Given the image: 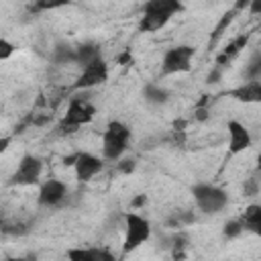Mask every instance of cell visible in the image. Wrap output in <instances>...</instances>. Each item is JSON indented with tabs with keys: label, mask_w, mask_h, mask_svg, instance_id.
<instances>
[{
	"label": "cell",
	"mask_w": 261,
	"mask_h": 261,
	"mask_svg": "<svg viewBox=\"0 0 261 261\" xmlns=\"http://www.w3.org/2000/svg\"><path fill=\"white\" fill-rule=\"evenodd\" d=\"M116 167H118V171L120 173H133L135 171V167H137V161L135 159H118L116 161Z\"/></svg>",
	"instance_id": "cell-24"
},
{
	"label": "cell",
	"mask_w": 261,
	"mask_h": 261,
	"mask_svg": "<svg viewBox=\"0 0 261 261\" xmlns=\"http://www.w3.org/2000/svg\"><path fill=\"white\" fill-rule=\"evenodd\" d=\"M96 116V106L88 100V98H80V96H73L69 98L67 102V108H65V114L59 122V128H65V133H73L75 128L92 122Z\"/></svg>",
	"instance_id": "cell-5"
},
{
	"label": "cell",
	"mask_w": 261,
	"mask_h": 261,
	"mask_svg": "<svg viewBox=\"0 0 261 261\" xmlns=\"http://www.w3.org/2000/svg\"><path fill=\"white\" fill-rule=\"evenodd\" d=\"M243 232H245V230H243V224H241L239 218H230V220H226L224 226H222V234H224V239H228V241L239 239Z\"/></svg>",
	"instance_id": "cell-19"
},
{
	"label": "cell",
	"mask_w": 261,
	"mask_h": 261,
	"mask_svg": "<svg viewBox=\"0 0 261 261\" xmlns=\"http://www.w3.org/2000/svg\"><path fill=\"white\" fill-rule=\"evenodd\" d=\"M100 57H102V49H100L98 43L86 41V43L75 45V65L84 67V65H88V63H92V61H96Z\"/></svg>",
	"instance_id": "cell-15"
},
{
	"label": "cell",
	"mask_w": 261,
	"mask_h": 261,
	"mask_svg": "<svg viewBox=\"0 0 261 261\" xmlns=\"http://www.w3.org/2000/svg\"><path fill=\"white\" fill-rule=\"evenodd\" d=\"M249 12L251 14H259V10H261V0H249Z\"/></svg>",
	"instance_id": "cell-25"
},
{
	"label": "cell",
	"mask_w": 261,
	"mask_h": 261,
	"mask_svg": "<svg viewBox=\"0 0 261 261\" xmlns=\"http://www.w3.org/2000/svg\"><path fill=\"white\" fill-rule=\"evenodd\" d=\"M41 173H43V159L33 153H27L20 157L8 184L10 186H35V184H39Z\"/></svg>",
	"instance_id": "cell-7"
},
{
	"label": "cell",
	"mask_w": 261,
	"mask_h": 261,
	"mask_svg": "<svg viewBox=\"0 0 261 261\" xmlns=\"http://www.w3.org/2000/svg\"><path fill=\"white\" fill-rule=\"evenodd\" d=\"M71 0H35V10L45 12V10H57L63 6H69Z\"/></svg>",
	"instance_id": "cell-20"
},
{
	"label": "cell",
	"mask_w": 261,
	"mask_h": 261,
	"mask_svg": "<svg viewBox=\"0 0 261 261\" xmlns=\"http://www.w3.org/2000/svg\"><path fill=\"white\" fill-rule=\"evenodd\" d=\"M196 55V49L192 45H173L165 49L161 57V75H175L186 73L192 69V59Z\"/></svg>",
	"instance_id": "cell-6"
},
{
	"label": "cell",
	"mask_w": 261,
	"mask_h": 261,
	"mask_svg": "<svg viewBox=\"0 0 261 261\" xmlns=\"http://www.w3.org/2000/svg\"><path fill=\"white\" fill-rule=\"evenodd\" d=\"M153 226L149 218L139 212H124V239H122V255L137 251L151 239Z\"/></svg>",
	"instance_id": "cell-4"
},
{
	"label": "cell",
	"mask_w": 261,
	"mask_h": 261,
	"mask_svg": "<svg viewBox=\"0 0 261 261\" xmlns=\"http://www.w3.org/2000/svg\"><path fill=\"white\" fill-rule=\"evenodd\" d=\"M243 230L245 232H253V234H261V206L257 202L249 204L245 208V212L239 216Z\"/></svg>",
	"instance_id": "cell-14"
},
{
	"label": "cell",
	"mask_w": 261,
	"mask_h": 261,
	"mask_svg": "<svg viewBox=\"0 0 261 261\" xmlns=\"http://www.w3.org/2000/svg\"><path fill=\"white\" fill-rule=\"evenodd\" d=\"M226 133H228V155H239V153H245L251 145H253V137H251V130L239 122V120H230L226 124Z\"/></svg>",
	"instance_id": "cell-11"
},
{
	"label": "cell",
	"mask_w": 261,
	"mask_h": 261,
	"mask_svg": "<svg viewBox=\"0 0 261 261\" xmlns=\"http://www.w3.org/2000/svg\"><path fill=\"white\" fill-rule=\"evenodd\" d=\"M73 173L80 184H88L104 169V159L90 153V151H75L73 153Z\"/></svg>",
	"instance_id": "cell-10"
},
{
	"label": "cell",
	"mask_w": 261,
	"mask_h": 261,
	"mask_svg": "<svg viewBox=\"0 0 261 261\" xmlns=\"http://www.w3.org/2000/svg\"><path fill=\"white\" fill-rule=\"evenodd\" d=\"M247 6H249V0H239V2L234 4V12H237V10H243V8H247Z\"/></svg>",
	"instance_id": "cell-28"
},
{
	"label": "cell",
	"mask_w": 261,
	"mask_h": 261,
	"mask_svg": "<svg viewBox=\"0 0 261 261\" xmlns=\"http://www.w3.org/2000/svg\"><path fill=\"white\" fill-rule=\"evenodd\" d=\"M8 145H10V137H0V153H4Z\"/></svg>",
	"instance_id": "cell-26"
},
{
	"label": "cell",
	"mask_w": 261,
	"mask_h": 261,
	"mask_svg": "<svg viewBox=\"0 0 261 261\" xmlns=\"http://www.w3.org/2000/svg\"><path fill=\"white\" fill-rule=\"evenodd\" d=\"M69 198V188L65 181L49 177L41 181L39 192H37V204L41 208H61Z\"/></svg>",
	"instance_id": "cell-8"
},
{
	"label": "cell",
	"mask_w": 261,
	"mask_h": 261,
	"mask_svg": "<svg viewBox=\"0 0 261 261\" xmlns=\"http://www.w3.org/2000/svg\"><path fill=\"white\" fill-rule=\"evenodd\" d=\"M259 175L257 173H253L249 179H245V186H243V194H245V198H255V196H259Z\"/></svg>",
	"instance_id": "cell-22"
},
{
	"label": "cell",
	"mask_w": 261,
	"mask_h": 261,
	"mask_svg": "<svg viewBox=\"0 0 261 261\" xmlns=\"http://www.w3.org/2000/svg\"><path fill=\"white\" fill-rule=\"evenodd\" d=\"M51 61L55 65H75V47L67 43H57L51 51Z\"/></svg>",
	"instance_id": "cell-16"
},
{
	"label": "cell",
	"mask_w": 261,
	"mask_h": 261,
	"mask_svg": "<svg viewBox=\"0 0 261 261\" xmlns=\"http://www.w3.org/2000/svg\"><path fill=\"white\" fill-rule=\"evenodd\" d=\"M14 43H10L8 39H4V37H0V61H6V59H10L12 55H14Z\"/></svg>",
	"instance_id": "cell-23"
},
{
	"label": "cell",
	"mask_w": 261,
	"mask_h": 261,
	"mask_svg": "<svg viewBox=\"0 0 261 261\" xmlns=\"http://www.w3.org/2000/svg\"><path fill=\"white\" fill-rule=\"evenodd\" d=\"M143 98L147 100V104H151V106H161V104H167V100H169V90L167 88H163V86H159V84H147L145 88H143Z\"/></svg>",
	"instance_id": "cell-17"
},
{
	"label": "cell",
	"mask_w": 261,
	"mask_h": 261,
	"mask_svg": "<svg viewBox=\"0 0 261 261\" xmlns=\"http://www.w3.org/2000/svg\"><path fill=\"white\" fill-rule=\"evenodd\" d=\"M184 0H147L139 18V33H155L163 29L175 14L184 12Z\"/></svg>",
	"instance_id": "cell-1"
},
{
	"label": "cell",
	"mask_w": 261,
	"mask_h": 261,
	"mask_svg": "<svg viewBox=\"0 0 261 261\" xmlns=\"http://www.w3.org/2000/svg\"><path fill=\"white\" fill-rule=\"evenodd\" d=\"M2 224H4V220H2V216H0V232H2Z\"/></svg>",
	"instance_id": "cell-29"
},
{
	"label": "cell",
	"mask_w": 261,
	"mask_h": 261,
	"mask_svg": "<svg viewBox=\"0 0 261 261\" xmlns=\"http://www.w3.org/2000/svg\"><path fill=\"white\" fill-rule=\"evenodd\" d=\"M133 130L122 120H110L102 133V159L116 163L120 157H124L128 143H130Z\"/></svg>",
	"instance_id": "cell-2"
},
{
	"label": "cell",
	"mask_w": 261,
	"mask_h": 261,
	"mask_svg": "<svg viewBox=\"0 0 261 261\" xmlns=\"http://www.w3.org/2000/svg\"><path fill=\"white\" fill-rule=\"evenodd\" d=\"M245 80H261V53L255 51L249 65L245 67Z\"/></svg>",
	"instance_id": "cell-18"
},
{
	"label": "cell",
	"mask_w": 261,
	"mask_h": 261,
	"mask_svg": "<svg viewBox=\"0 0 261 261\" xmlns=\"http://www.w3.org/2000/svg\"><path fill=\"white\" fill-rule=\"evenodd\" d=\"M196 208L204 214H218L228 206V192L216 184L200 181L192 188Z\"/></svg>",
	"instance_id": "cell-3"
},
{
	"label": "cell",
	"mask_w": 261,
	"mask_h": 261,
	"mask_svg": "<svg viewBox=\"0 0 261 261\" xmlns=\"http://www.w3.org/2000/svg\"><path fill=\"white\" fill-rule=\"evenodd\" d=\"M196 118H198V120H206V118H208L206 110H204V108H198V110H196Z\"/></svg>",
	"instance_id": "cell-27"
},
{
	"label": "cell",
	"mask_w": 261,
	"mask_h": 261,
	"mask_svg": "<svg viewBox=\"0 0 261 261\" xmlns=\"http://www.w3.org/2000/svg\"><path fill=\"white\" fill-rule=\"evenodd\" d=\"M226 96H230L239 102H245V104L261 102V80H245L237 88L228 90Z\"/></svg>",
	"instance_id": "cell-12"
},
{
	"label": "cell",
	"mask_w": 261,
	"mask_h": 261,
	"mask_svg": "<svg viewBox=\"0 0 261 261\" xmlns=\"http://www.w3.org/2000/svg\"><path fill=\"white\" fill-rule=\"evenodd\" d=\"M194 222V214L188 212V210H181V212H175L171 218H169V224L175 226V228H184L186 224H192Z\"/></svg>",
	"instance_id": "cell-21"
},
{
	"label": "cell",
	"mask_w": 261,
	"mask_h": 261,
	"mask_svg": "<svg viewBox=\"0 0 261 261\" xmlns=\"http://www.w3.org/2000/svg\"><path fill=\"white\" fill-rule=\"evenodd\" d=\"M65 257L71 261H114L116 259L108 249H102V247H86V249L73 247L65 251Z\"/></svg>",
	"instance_id": "cell-13"
},
{
	"label": "cell",
	"mask_w": 261,
	"mask_h": 261,
	"mask_svg": "<svg viewBox=\"0 0 261 261\" xmlns=\"http://www.w3.org/2000/svg\"><path fill=\"white\" fill-rule=\"evenodd\" d=\"M108 75H110V67H108V63L100 57V59H96V61H92V63H88V65L82 67V71H80V75L75 77V82H73L71 88H73V90L88 92V90H92V88L102 86V84L108 80Z\"/></svg>",
	"instance_id": "cell-9"
}]
</instances>
